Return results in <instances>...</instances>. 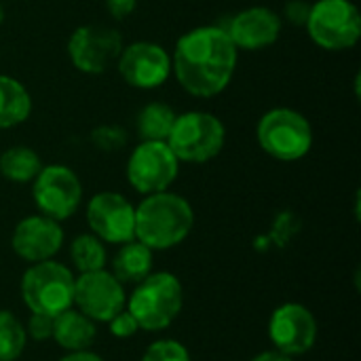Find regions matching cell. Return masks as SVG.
<instances>
[{"label":"cell","instance_id":"1","mask_svg":"<svg viewBox=\"0 0 361 361\" xmlns=\"http://www.w3.org/2000/svg\"><path fill=\"white\" fill-rule=\"evenodd\" d=\"M239 49L222 25H199L182 34L171 55V74L195 97H216L233 80Z\"/></svg>","mask_w":361,"mask_h":361},{"label":"cell","instance_id":"2","mask_svg":"<svg viewBox=\"0 0 361 361\" xmlns=\"http://www.w3.org/2000/svg\"><path fill=\"white\" fill-rule=\"evenodd\" d=\"M195 212L192 205L171 190L146 195L135 207V239L152 252H165L192 233Z\"/></svg>","mask_w":361,"mask_h":361},{"label":"cell","instance_id":"3","mask_svg":"<svg viewBox=\"0 0 361 361\" xmlns=\"http://www.w3.org/2000/svg\"><path fill=\"white\" fill-rule=\"evenodd\" d=\"M184 307V288L180 279L169 271L150 273L135 283V290L127 296L125 309L133 315L140 330L163 332L167 330Z\"/></svg>","mask_w":361,"mask_h":361},{"label":"cell","instance_id":"4","mask_svg":"<svg viewBox=\"0 0 361 361\" xmlns=\"http://www.w3.org/2000/svg\"><path fill=\"white\" fill-rule=\"evenodd\" d=\"M19 290L30 313L57 317L74 307V273L55 258L30 264L21 277Z\"/></svg>","mask_w":361,"mask_h":361},{"label":"cell","instance_id":"5","mask_svg":"<svg viewBox=\"0 0 361 361\" xmlns=\"http://www.w3.org/2000/svg\"><path fill=\"white\" fill-rule=\"evenodd\" d=\"M165 142L180 163H207L222 152L226 127L212 112L188 110L176 116Z\"/></svg>","mask_w":361,"mask_h":361},{"label":"cell","instance_id":"6","mask_svg":"<svg viewBox=\"0 0 361 361\" xmlns=\"http://www.w3.org/2000/svg\"><path fill=\"white\" fill-rule=\"evenodd\" d=\"M260 148L283 163L305 159L313 148V127L305 114L292 108H273L256 125Z\"/></svg>","mask_w":361,"mask_h":361},{"label":"cell","instance_id":"7","mask_svg":"<svg viewBox=\"0 0 361 361\" xmlns=\"http://www.w3.org/2000/svg\"><path fill=\"white\" fill-rule=\"evenodd\" d=\"M309 38L326 51L353 49L361 38L360 8L351 0H317L307 17Z\"/></svg>","mask_w":361,"mask_h":361},{"label":"cell","instance_id":"8","mask_svg":"<svg viewBox=\"0 0 361 361\" xmlns=\"http://www.w3.org/2000/svg\"><path fill=\"white\" fill-rule=\"evenodd\" d=\"M32 199L38 214L51 220H68L76 214L82 201L80 178L68 165H42L32 180Z\"/></svg>","mask_w":361,"mask_h":361},{"label":"cell","instance_id":"9","mask_svg":"<svg viewBox=\"0 0 361 361\" xmlns=\"http://www.w3.org/2000/svg\"><path fill=\"white\" fill-rule=\"evenodd\" d=\"M180 161L167 146V142L142 140L127 159V180L140 195H154L169 190L178 180Z\"/></svg>","mask_w":361,"mask_h":361},{"label":"cell","instance_id":"10","mask_svg":"<svg viewBox=\"0 0 361 361\" xmlns=\"http://www.w3.org/2000/svg\"><path fill=\"white\" fill-rule=\"evenodd\" d=\"M123 47V36L116 27L85 23L70 34L66 51L78 72L95 76L104 74L112 63H116Z\"/></svg>","mask_w":361,"mask_h":361},{"label":"cell","instance_id":"11","mask_svg":"<svg viewBox=\"0 0 361 361\" xmlns=\"http://www.w3.org/2000/svg\"><path fill=\"white\" fill-rule=\"evenodd\" d=\"M127 305L125 286L106 269L74 277V309L95 324H108Z\"/></svg>","mask_w":361,"mask_h":361},{"label":"cell","instance_id":"12","mask_svg":"<svg viewBox=\"0 0 361 361\" xmlns=\"http://www.w3.org/2000/svg\"><path fill=\"white\" fill-rule=\"evenodd\" d=\"M87 224L104 243L123 245L135 239V207L121 192H97L87 203Z\"/></svg>","mask_w":361,"mask_h":361},{"label":"cell","instance_id":"13","mask_svg":"<svg viewBox=\"0 0 361 361\" xmlns=\"http://www.w3.org/2000/svg\"><path fill=\"white\" fill-rule=\"evenodd\" d=\"M116 68L129 87L150 91L165 85L171 76V55L157 42L137 40L123 47Z\"/></svg>","mask_w":361,"mask_h":361},{"label":"cell","instance_id":"14","mask_svg":"<svg viewBox=\"0 0 361 361\" xmlns=\"http://www.w3.org/2000/svg\"><path fill=\"white\" fill-rule=\"evenodd\" d=\"M269 341L271 345L290 355L298 357L309 353L317 341V319L300 302H283L271 313L269 319Z\"/></svg>","mask_w":361,"mask_h":361},{"label":"cell","instance_id":"15","mask_svg":"<svg viewBox=\"0 0 361 361\" xmlns=\"http://www.w3.org/2000/svg\"><path fill=\"white\" fill-rule=\"evenodd\" d=\"M63 239L66 235L57 220H51L42 214H34L15 224L11 235V247L17 258L34 264L55 258L63 245Z\"/></svg>","mask_w":361,"mask_h":361},{"label":"cell","instance_id":"16","mask_svg":"<svg viewBox=\"0 0 361 361\" xmlns=\"http://www.w3.org/2000/svg\"><path fill=\"white\" fill-rule=\"evenodd\" d=\"M222 27L226 30L237 49L260 51L279 40L283 17H279L269 6H247L235 13Z\"/></svg>","mask_w":361,"mask_h":361},{"label":"cell","instance_id":"17","mask_svg":"<svg viewBox=\"0 0 361 361\" xmlns=\"http://www.w3.org/2000/svg\"><path fill=\"white\" fill-rule=\"evenodd\" d=\"M66 353L85 351L97 338V326L78 309L70 307L57 317H53V336H51Z\"/></svg>","mask_w":361,"mask_h":361},{"label":"cell","instance_id":"18","mask_svg":"<svg viewBox=\"0 0 361 361\" xmlns=\"http://www.w3.org/2000/svg\"><path fill=\"white\" fill-rule=\"evenodd\" d=\"M152 260H154V252L142 241L131 239L118 247L116 256L112 258L110 273L123 286H129V283L135 286L152 273Z\"/></svg>","mask_w":361,"mask_h":361},{"label":"cell","instance_id":"19","mask_svg":"<svg viewBox=\"0 0 361 361\" xmlns=\"http://www.w3.org/2000/svg\"><path fill=\"white\" fill-rule=\"evenodd\" d=\"M32 114V95L23 82L0 74V129H13Z\"/></svg>","mask_w":361,"mask_h":361},{"label":"cell","instance_id":"20","mask_svg":"<svg viewBox=\"0 0 361 361\" xmlns=\"http://www.w3.org/2000/svg\"><path fill=\"white\" fill-rule=\"evenodd\" d=\"M42 169L38 152L30 146H11L0 154V176L15 184L32 182Z\"/></svg>","mask_w":361,"mask_h":361},{"label":"cell","instance_id":"21","mask_svg":"<svg viewBox=\"0 0 361 361\" xmlns=\"http://www.w3.org/2000/svg\"><path fill=\"white\" fill-rule=\"evenodd\" d=\"M176 110L163 102H150L146 104L137 116H135V131L140 140H150V142H165L173 121H176Z\"/></svg>","mask_w":361,"mask_h":361},{"label":"cell","instance_id":"22","mask_svg":"<svg viewBox=\"0 0 361 361\" xmlns=\"http://www.w3.org/2000/svg\"><path fill=\"white\" fill-rule=\"evenodd\" d=\"M70 260L72 267L80 273H93L106 269L108 262V252L106 243L97 239L93 233H82L70 243Z\"/></svg>","mask_w":361,"mask_h":361},{"label":"cell","instance_id":"23","mask_svg":"<svg viewBox=\"0 0 361 361\" xmlns=\"http://www.w3.org/2000/svg\"><path fill=\"white\" fill-rule=\"evenodd\" d=\"M27 345L25 326L11 311H0V361H17Z\"/></svg>","mask_w":361,"mask_h":361},{"label":"cell","instance_id":"24","mask_svg":"<svg viewBox=\"0 0 361 361\" xmlns=\"http://www.w3.org/2000/svg\"><path fill=\"white\" fill-rule=\"evenodd\" d=\"M142 361H192L188 349L173 338L154 341L142 355Z\"/></svg>","mask_w":361,"mask_h":361},{"label":"cell","instance_id":"25","mask_svg":"<svg viewBox=\"0 0 361 361\" xmlns=\"http://www.w3.org/2000/svg\"><path fill=\"white\" fill-rule=\"evenodd\" d=\"M89 140L102 152H116L127 144V131L118 125H97Z\"/></svg>","mask_w":361,"mask_h":361},{"label":"cell","instance_id":"26","mask_svg":"<svg viewBox=\"0 0 361 361\" xmlns=\"http://www.w3.org/2000/svg\"><path fill=\"white\" fill-rule=\"evenodd\" d=\"M108 328H110V334L114 336V338H131V336H135L137 332H140V326H137V322L133 319V315L127 311V309H123L121 313H116L110 322H108Z\"/></svg>","mask_w":361,"mask_h":361},{"label":"cell","instance_id":"27","mask_svg":"<svg viewBox=\"0 0 361 361\" xmlns=\"http://www.w3.org/2000/svg\"><path fill=\"white\" fill-rule=\"evenodd\" d=\"M25 334L32 341H49L53 336V317L42 313H32L25 324Z\"/></svg>","mask_w":361,"mask_h":361},{"label":"cell","instance_id":"28","mask_svg":"<svg viewBox=\"0 0 361 361\" xmlns=\"http://www.w3.org/2000/svg\"><path fill=\"white\" fill-rule=\"evenodd\" d=\"M309 11H311V4L307 0H290L286 4V8H283V17H286V21L305 27L307 17H309Z\"/></svg>","mask_w":361,"mask_h":361},{"label":"cell","instance_id":"29","mask_svg":"<svg viewBox=\"0 0 361 361\" xmlns=\"http://www.w3.org/2000/svg\"><path fill=\"white\" fill-rule=\"evenodd\" d=\"M135 8H137V0H106V11L116 21L127 19L129 15H133Z\"/></svg>","mask_w":361,"mask_h":361},{"label":"cell","instance_id":"30","mask_svg":"<svg viewBox=\"0 0 361 361\" xmlns=\"http://www.w3.org/2000/svg\"><path fill=\"white\" fill-rule=\"evenodd\" d=\"M59 361H104V357L93 353L91 349H85V351H70Z\"/></svg>","mask_w":361,"mask_h":361},{"label":"cell","instance_id":"31","mask_svg":"<svg viewBox=\"0 0 361 361\" xmlns=\"http://www.w3.org/2000/svg\"><path fill=\"white\" fill-rule=\"evenodd\" d=\"M252 361H294V357H290V355H286V353H281L277 349H269V351L258 353Z\"/></svg>","mask_w":361,"mask_h":361},{"label":"cell","instance_id":"32","mask_svg":"<svg viewBox=\"0 0 361 361\" xmlns=\"http://www.w3.org/2000/svg\"><path fill=\"white\" fill-rule=\"evenodd\" d=\"M2 21H4V6H2V2H0V25H2Z\"/></svg>","mask_w":361,"mask_h":361}]
</instances>
